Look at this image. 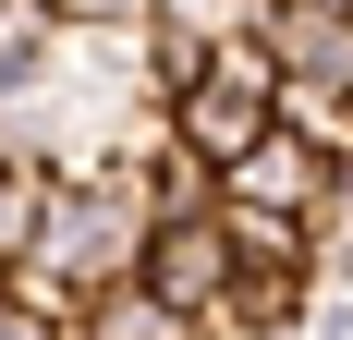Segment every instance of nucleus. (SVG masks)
I'll return each instance as SVG.
<instances>
[{
  "label": "nucleus",
  "instance_id": "obj_10",
  "mask_svg": "<svg viewBox=\"0 0 353 340\" xmlns=\"http://www.w3.org/2000/svg\"><path fill=\"white\" fill-rule=\"evenodd\" d=\"M256 340H305V328H256Z\"/></svg>",
  "mask_w": 353,
  "mask_h": 340
},
{
  "label": "nucleus",
  "instance_id": "obj_12",
  "mask_svg": "<svg viewBox=\"0 0 353 340\" xmlns=\"http://www.w3.org/2000/svg\"><path fill=\"white\" fill-rule=\"evenodd\" d=\"M256 12H268V0H256Z\"/></svg>",
  "mask_w": 353,
  "mask_h": 340
},
{
  "label": "nucleus",
  "instance_id": "obj_11",
  "mask_svg": "<svg viewBox=\"0 0 353 340\" xmlns=\"http://www.w3.org/2000/svg\"><path fill=\"white\" fill-rule=\"evenodd\" d=\"M12 12H25V0H0V25H12Z\"/></svg>",
  "mask_w": 353,
  "mask_h": 340
},
{
  "label": "nucleus",
  "instance_id": "obj_3",
  "mask_svg": "<svg viewBox=\"0 0 353 340\" xmlns=\"http://www.w3.org/2000/svg\"><path fill=\"white\" fill-rule=\"evenodd\" d=\"M232 231H219V219H159V243H146V292H159V304H183L195 316V328H208L219 304H232Z\"/></svg>",
  "mask_w": 353,
  "mask_h": 340
},
{
  "label": "nucleus",
  "instance_id": "obj_8",
  "mask_svg": "<svg viewBox=\"0 0 353 340\" xmlns=\"http://www.w3.org/2000/svg\"><path fill=\"white\" fill-rule=\"evenodd\" d=\"M305 340H353V279H317V304H305Z\"/></svg>",
  "mask_w": 353,
  "mask_h": 340
},
{
  "label": "nucleus",
  "instance_id": "obj_13",
  "mask_svg": "<svg viewBox=\"0 0 353 340\" xmlns=\"http://www.w3.org/2000/svg\"><path fill=\"white\" fill-rule=\"evenodd\" d=\"M49 12H61V0H49Z\"/></svg>",
  "mask_w": 353,
  "mask_h": 340
},
{
  "label": "nucleus",
  "instance_id": "obj_5",
  "mask_svg": "<svg viewBox=\"0 0 353 340\" xmlns=\"http://www.w3.org/2000/svg\"><path fill=\"white\" fill-rule=\"evenodd\" d=\"M73 340H208L183 304H159L146 279H122V292H98V304L73 316Z\"/></svg>",
  "mask_w": 353,
  "mask_h": 340
},
{
  "label": "nucleus",
  "instance_id": "obj_7",
  "mask_svg": "<svg viewBox=\"0 0 353 340\" xmlns=\"http://www.w3.org/2000/svg\"><path fill=\"white\" fill-rule=\"evenodd\" d=\"M317 279H353V195H329L317 219Z\"/></svg>",
  "mask_w": 353,
  "mask_h": 340
},
{
  "label": "nucleus",
  "instance_id": "obj_2",
  "mask_svg": "<svg viewBox=\"0 0 353 340\" xmlns=\"http://www.w3.org/2000/svg\"><path fill=\"white\" fill-rule=\"evenodd\" d=\"M281 85H292V73L268 61V36H232V49H219V61H208V73H195V85L171 98V134L195 146L219 182H232L256 146L281 134Z\"/></svg>",
  "mask_w": 353,
  "mask_h": 340
},
{
  "label": "nucleus",
  "instance_id": "obj_1",
  "mask_svg": "<svg viewBox=\"0 0 353 340\" xmlns=\"http://www.w3.org/2000/svg\"><path fill=\"white\" fill-rule=\"evenodd\" d=\"M146 243H159V206H146L134 170H85L49 195V243H37V268L61 279L73 304H98L122 279H146Z\"/></svg>",
  "mask_w": 353,
  "mask_h": 340
},
{
  "label": "nucleus",
  "instance_id": "obj_9",
  "mask_svg": "<svg viewBox=\"0 0 353 340\" xmlns=\"http://www.w3.org/2000/svg\"><path fill=\"white\" fill-rule=\"evenodd\" d=\"M0 170H12V122H0Z\"/></svg>",
  "mask_w": 353,
  "mask_h": 340
},
{
  "label": "nucleus",
  "instance_id": "obj_4",
  "mask_svg": "<svg viewBox=\"0 0 353 340\" xmlns=\"http://www.w3.org/2000/svg\"><path fill=\"white\" fill-rule=\"evenodd\" d=\"M232 195H244V206H281V219H329L341 158H329V146H305V134H268L244 170H232Z\"/></svg>",
  "mask_w": 353,
  "mask_h": 340
},
{
  "label": "nucleus",
  "instance_id": "obj_6",
  "mask_svg": "<svg viewBox=\"0 0 353 340\" xmlns=\"http://www.w3.org/2000/svg\"><path fill=\"white\" fill-rule=\"evenodd\" d=\"M49 195H61V170H0V279H25L37 268V243H49Z\"/></svg>",
  "mask_w": 353,
  "mask_h": 340
}]
</instances>
